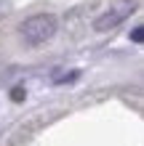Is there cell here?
I'll list each match as a JSON object with an SVG mask.
<instances>
[{"mask_svg": "<svg viewBox=\"0 0 144 146\" xmlns=\"http://www.w3.org/2000/svg\"><path fill=\"white\" fill-rule=\"evenodd\" d=\"M133 11V3H120V5H112V8H107L104 13H99L96 16V21H94V29L96 32H107V29H115L120 21L128 19V13Z\"/></svg>", "mask_w": 144, "mask_h": 146, "instance_id": "7a4b0ae2", "label": "cell"}, {"mask_svg": "<svg viewBox=\"0 0 144 146\" xmlns=\"http://www.w3.org/2000/svg\"><path fill=\"white\" fill-rule=\"evenodd\" d=\"M56 29H59V21L54 13H35L29 19H24L19 27L27 45H43V42H48L56 35Z\"/></svg>", "mask_w": 144, "mask_h": 146, "instance_id": "6da1fadb", "label": "cell"}, {"mask_svg": "<svg viewBox=\"0 0 144 146\" xmlns=\"http://www.w3.org/2000/svg\"><path fill=\"white\" fill-rule=\"evenodd\" d=\"M24 96H27V90H24V88H13L11 90V98L13 101H24Z\"/></svg>", "mask_w": 144, "mask_h": 146, "instance_id": "5b68a950", "label": "cell"}, {"mask_svg": "<svg viewBox=\"0 0 144 146\" xmlns=\"http://www.w3.org/2000/svg\"><path fill=\"white\" fill-rule=\"evenodd\" d=\"M131 40H133V42H141V40H144V27H133V29H131Z\"/></svg>", "mask_w": 144, "mask_h": 146, "instance_id": "277c9868", "label": "cell"}, {"mask_svg": "<svg viewBox=\"0 0 144 146\" xmlns=\"http://www.w3.org/2000/svg\"><path fill=\"white\" fill-rule=\"evenodd\" d=\"M78 77H80V69H70V72H64V74H56L54 82L56 85H64V82H75Z\"/></svg>", "mask_w": 144, "mask_h": 146, "instance_id": "3957f363", "label": "cell"}]
</instances>
